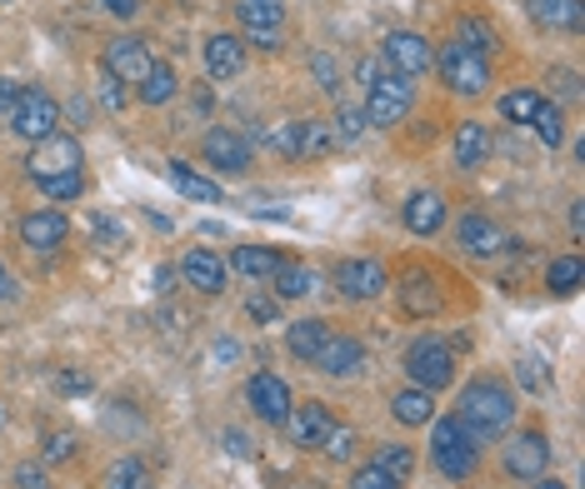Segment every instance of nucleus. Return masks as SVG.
Segmentation results:
<instances>
[{
    "instance_id": "nucleus-1",
    "label": "nucleus",
    "mask_w": 585,
    "mask_h": 489,
    "mask_svg": "<svg viewBox=\"0 0 585 489\" xmlns=\"http://www.w3.org/2000/svg\"><path fill=\"white\" fill-rule=\"evenodd\" d=\"M456 419L466 425L470 434H476V440H495V434H505V430H511V419H515L511 384H501V380H470L466 390H460Z\"/></svg>"
},
{
    "instance_id": "nucleus-2",
    "label": "nucleus",
    "mask_w": 585,
    "mask_h": 489,
    "mask_svg": "<svg viewBox=\"0 0 585 489\" xmlns=\"http://www.w3.org/2000/svg\"><path fill=\"white\" fill-rule=\"evenodd\" d=\"M431 465L441 469L445 479H456V485H466V479L480 469V440L456 415H445L431 425Z\"/></svg>"
},
{
    "instance_id": "nucleus-3",
    "label": "nucleus",
    "mask_w": 585,
    "mask_h": 489,
    "mask_svg": "<svg viewBox=\"0 0 585 489\" xmlns=\"http://www.w3.org/2000/svg\"><path fill=\"white\" fill-rule=\"evenodd\" d=\"M406 374L435 395L445 384H456V349L445 345L441 335H416L406 345Z\"/></svg>"
},
{
    "instance_id": "nucleus-4",
    "label": "nucleus",
    "mask_w": 585,
    "mask_h": 489,
    "mask_svg": "<svg viewBox=\"0 0 585 489\" xmlns=\"http://www.w3.org/2000/svg\"><path fill=\"white\" fill-rule=\"evenodd\" d=\"M435 65H441V81L451 85L456 95H485L491 91V60L466 50L460 40H445L435 50Z\"/></svg>"
},
{
    "instance_id": "nucleus-5",
    "label": "nucleus",
    "mask_w": 585,
    "mask_h": 489,
    "mask_svg": "<svg viewBox=\"0 0 585 489\" xmlns=\"http://www.w3.org/2000/svg\"><path fill=\"white\" fill-rule=\"evenodd\" d=\"M410 105H416V85L406 81V75H390V70H381V81L365 85V126H400V120L410 116Z\"/></svg>"
},
{
    "instance_id": "nucleus-6",
    "label": "nucleus",
    "mask_w": 585,
    "mask_h": 489,
    "mask_svg": "<svg viewBox=\"0 0 585 489\" xmlns=\"http://www.w3.org/2000/svg\"><path fill=\"white\" fill-rule=\"evenodd\" d=\"M381 65H386L390 75L416 81V75H425V70L435 65V46L416 31H390L386 40H381Z\"/></svg>"
},
{
    "instance_id": "nucleus-7",
    "label": "nucleus",
    "mask_w": 585,
    "mask_h": 489,
    "mask_svg": "<svg viewBox=\"0 0 585 489\" xmlns=\"http://www.w3.org/2000/svg\"><path fill=\"white\" fill-rule=\"evenodd\" d=\"M60 126V105L56 95L46 91H21V100L11 105V130L21 140H31V145H40V140H50Z\"/></svg>"
},
{
    "instance_id": "nucleus-8",
    "label": "nucleus",
    "mask_w": 585,
    "mask_h": 489,
    "mask_svg": "<svg viewBox=\"0 0 585 489\" xmlns=\"http://www.w3.org/2000/svg\"><path fill=\"white\" fill-rule=\"evenodd\" d=\"M85 165V151H81V140L75 135H50V140H40L36 151L25 155V175H31V180H56V175H71V170H81Z\"/></svg>"
},
{
    "instance_id": "nucleus-9",
    "label": "nucleus",
    "mask_w": 585,
    "mask_h": 489,
    "mask_svg": "<svg viewBox=\"0 0 585 489\" xmlns=\"http://www.w3.org/2000/svg\"><path fill=\"white\" fill-rule=\"evenodd\" d=\"M330 279H336V290L346 295V300H355V305L381 300V295H386V285H390V275H386V265H381V260H340Z\"/></svg>"
},
{
    "instance_id": "nucleus-10",
    "label": "nucleus",
    "mask_w": 585,
    "mask_h": 489,
    "mask_svg": "<svg viewBox=\"0 0 585 489\" xmlns=\"http://www.w3.org/2000/svg\"><path fill=\"white\" fill-rule=\"evenodd\" d=\"M246 405L256 409V419H266V425H285V415H291V384L281 380V374H270V370H260V374H250L246 380Z\"/></svg>"
},
{
    "instance_id": "nucleus-11",
    "label": "nucleus",
    "mask_w": 585,
    "mask_h": 489,
    "mask_svg": "<svg viewBox=\"0 0 585 489\" xmlns=\"http://www.w3.org/2000/svg\"><path fill=\"white\" fill-rule=\"evenodd\" d=\"M550 469V440L540 430H520L505 444V475L511 479H540Z\"/></svg>"
},
{
    "instance_id": "nucleus-12",
    "label": "nucleus",
    "mask_w": 585,
    "mask_h": 489,
    "mask_svg": "<svg viewBox=\"0 0 585 489\" xmlns=\"http://www.w3.org/2000/svg\"><path fill=\"white\" fill-rule=\"evenodd\" d=\"M200 155H206V165H215V170H225V175H246L250 170V140L241 135V130H231V126L206 130Z\"/></svg>"
},
{
    "instance_id": "nucleus-13",
    "label": "nucleus",
    "mask_w": 585,
    "mask_h": 489,
    "mask_svg": "<svg viewBox=\"0 0 585 489\" xmlns=\"http://www.w3.org/2000/svg\"><path fill=\"white\" fill-rule=\"evenodd\" d=\"M311 365H320L330 380H351V374L365 370V345L355 335H336V330H330L326 345L316 349V360H311Z\"/></svg>"
},
{
    "instance_id": "nucleus-14",
    "label": "nucleus",
    "mask_w": 585,
    "mask_h": 489,
    "mask_svg": "<svg viewBox=\"0 0 585 489\" xmlns=\"http://www.w3.org/2000/svg\"><path fill=\"white\" fill-rule=\"evenodd\" d=\"M151 46L145 40H136V35H126V40H110L106 50V75L120 85H141V75L151 70Z\"/></svg>"
},
{
    "instance_id": "nucleus-15",
    "label": "nucleus",
    "mask_w": 585,
    "mask_h": 489,
    "mask_svg": "<svg viewBox=\"0 0 585 489\" xmlns=\"http://www.w3.org/2000/svg\"><path fill=\"white\" fill-rule=\"evenodd\" d=\"M330 409L320 405V399H311V405H291V415H285V430H291V444H301V450H320L330 434Z\"/></svg>"
},
{
    "instance_id": "nucleus-16",
    "label": "nucleus",
    "mask_w": 585,
    "mask_h": 489,
    "mask_svg": "<svg viewBox=\"0 0 585 489\" xmlns=\"http://www.w3.org/2000/svg\"><path fill=\"white\" fill-rule=\"evenodd\" d=\"M66 235H71V220L60 215V210H31L21 220V240H25V250H60L66 244Z\"/></svg>"
},
{
    "instance_id": "nucleus-17",
    "label": "nucleus",
    "mask_w": 585,
    "mask_h": 489,
    "mask_svg": "<svg viewBox=\"0 0 585 489\" xmlns=\"http://www.w3.org/2000/svg\"><path fill=\"white\" fill-rule=\"evenodd\" d=\"M400 220H406L410 235L431 240V235L445 225V195H441V190H416V195H406V205H400Z\"/></svg>"
},
{
    "instance_id": "nucleus-18",
    "label": "nucleus",
    "mask_w": 585,
    "mask_h": 489,
    "mask_svg": "<svg viewBox=\"0 0 585 489\" xmlns=\"http://www.w3.org/2000/svg\"><path fill=\"white\" fill-rule=\"evenodd\" d=\"M456 240H460V250H466L470 260H491V255H501L505 250L501 225L485 220V215H466V220L456 225Z\"/></svg>"
},
{
    "instance_id": "nucleus-19",
    "label": "nucleus",
    "mask_w": 585,
    "mask_h": 489,
    "mask_svg": "<svg viewBox=\"0 0 585 489\" xmlns=\"http://www.w3.org/2000/svg\"><path fill=\"white\" fill-rule=\"evenodd\" d=\"M206 70H211L215 81H235L241 70H246V40L241 35H211L206 40Z\"/></svg>"
},
{
    "instance_id": "nucleus-20",
    "label": "nucleus",
    "mask_w": 585,
    "mask_h": 489,
    "mask_svg": "<svg viewBox=\"0 0 585 489\" xmlns=\"http://www.w3.org/2000/svg\"><path fill=\"white\" fill-rule=\"evenodd\" d=\"M491 126H480V120H460L456 126V165L460 170H480V165H491Z\"/></svg>"
},
{
    "instance_id": "nucleus-21",
    "label": "nucleus",
    "mask_w": 585,
    "mask_h": 489,
    "mask_svg": "<svg viewBox=\"0 0 585 489\" xmlns=\"http://www.w3.org/2000/svg\"><path fill=\"white\" fill-rule=\"evenodd\" d=\"M180 279L196 285L200 295H221L225 290V260L211 255V250H190V255L180 260Z\"/></svg>"
},
{
    "instance_id": "nucleus-22",
    "label": "nucleus",
    "mask_w": 585,
    "mask_h": 489,
    "mask_svg": "<svg viewBox=\"0 0 585 489\" xmlns=\"http://www.w3.org/2000/svg\"><path fill=\"white\" fill-rule=\"evenodd\" d=\"M390 415H396L406 430H421V425H431L435 419V395L431 390H421V384L396 390V395H390Z\"/></svg>"
},
{
    "instance_id": "nucleus-23",
    "label": "nucleus",
    "mask_w": 585,
    "mask_h": 489,
    "mask_svg": "<svg viewBox=\"0 0 585 489\" xmlns=\"http://www.w3.org/2000/svg\"><path fill=\"white\" fill-rule=\"evenodd\" d=\"M326 335H330V325L326 320H316V314H305V320H291L285 325V349H291L295 360H316V349L326 345Z\"/></svg>"
},
{
    "instance_id": "nucleus-24",
    "label": "nucleus",
    "mask_w": 585,
    "mask_h": 489,
    "mask_svg": "<svg viewBox=\"0 0 585 489\" xmlns=\"http://www.w3.org/2000/svg\"><path fill=\"white\" fill-rule=\"evenodd\" d=\"M235 21L246 25V35L285 31V0H235Z\"/></svg>"
},
{
    "instance_id": "nucleus-25",
    "label": "nucleus",
    "mask_w": 585,
    "mask_h": 489,
    "mask_svg": "<svg viewBox=\"0 0 585 489\" xmlns=\"http://www.w3.org/2000/svg\"><path fill=\"white\" fill-rule=\"evenodd\" d=\"M270 285H276V300H305V295L320 285V275L311 265L281 260V265H276V275H270Z\"/></svg>"
},
{
    "instance_id": "nucleus-26",
    "label": "nucleus",
    "mask_w": 585,
    "mask_h": 489,
    "mask_svg": "<svg viewBox=\"0 0 585 489\" xmlns=\"http://www.w3.org/2000/svg\"><path fill=\"white\" fill-rule=\"evenodd\" d=\"M526 11L546 31H581V0H526Z\"/></svg>"
},
{
    "instance_id": "nucleus-27",
    "label": "nucleus",
    "mask_w": 585,
    "mask_h": 489,
    "mask_svg": "<svg viewBox=\"0 0 585 489\" xmlns=\"http://www.w3.org/2000/svg\"><path fill=\"white\" fill-rule=\"evenodd\" d=\"M276 265H281V255H276L270 244H235L231 250V270L246 279H270Z\"/></svg>"
},
{
    "instance_id": "nucleus-28",
    "label": "nucleus",
    "mask_w": 585,
    "mask_h": 489,
    "mask_svg": "<svg viewBox=\"0 0 585 489\" xmlns=\"http://www.w3.org/2000/svg\"><path fill=\"white\" fill-rule=\"evenodd\" d=\"M340 140H336V130L326 126V120H295V160H320V155H330L336 151Z\"/></svg>"
},
{
    "instance_id": "nucleus-29",
    "label": "nucleus",
    "mask_w": 585,
    "mask_h": 489,
    "mask_svg": "<svg viewBox=\"0 0 585 489\" xmlns=\"http://www.w3.org/2000/svg\"><path fill=\"white\" fill-rule=\"evenodd\" d=\"M171 186H176L186 200H196V205H221V186L206 180L200 170H190L186 160H171Z\"/></svg>"
},
{
    "instance_id": "nucleus-30",
    "label": "nucleus",
    "mask_w": 585,
    "mask_h": 489,
    "mask_svg": "<svg viewBox=\"0 0 585 489\" xmlns=\"http://www.w3.org/2000/svg\"><path fill=\"white\" fill-rule=\"evenodd\" d=\"M180 81H176V70L165 65V60H151V70L141 75V85H136V95H141V105H165V100H176Z\"/></svg>"
},
{
    "instance_id": "nucleus-31",
    "label": "nucleus",
    "mask_w": 585,
    "mask_h": 489,
    "mask_svg": "<svg viewBox=\"0 0 585 489\" xmlns=\"http://www.w3.org/2000/svg\"><path fill=\"white\" fill-rule=\"evenodd\" d=\"M581 279H585V260L581 255H555L546 265L550 295H575V290H581Z\"/></svg>"
},
{
    "instance_id": "nucleus-32",
    "label": "nucleus",
    "mask_w": 585,
    "mask_h": 489,
    "mask_svg": "<svg viewBox=\"0 0 585 489\" xmlns=\"http://www.w3.org/2000/svg\"><path fill=\"white\" fill-rule=\"evenodd\" d=\"M456 40L466 50H476V56H491L495 46H501V35H495L491 21H480V15H460L456 21Z\"/></svg>"
},
{
    "instance_id": "nucleus-33",
    "label": "nucleus",
    "mask_w": 585,
    "mask_h": 489,
    "mask_svg": "<svg viewBox=\"0 0 585 489\" xmlns=\"http://www.w3.org/2000/svg\"><path fill=\"white\" fill-rule=\"evenodd\" d=\"M371 465H381L390 479H396V485H406V479L416 475V454H410V444H381Z\"/></svg>"
},
{
    "instance_id": "nucleus-34",
    "label": "nucleus",
    "mask_w": 585,
    "mask_h": 489,
    "mask_svg": "<svg viewBox=\"0 0 585 489\" xmlns=\"http://www.w3.org/2000/svg\"><path fill=\"white\" fill-rule=\"evenodd\" d=\"M106 489H155V479L141 460H116L106 469Z\"/></svg>"
},
{
    "instance_id": "nucleus-35",
    "label": "nucleus",
    "mask_w": 585,
    "mask_h": 489,
    "mask_svg": "<svg viewBox=\"0 0 585 489\" xmlns=\"http://www.w3.org/2000/svg\"><path fill=\"white\" fill-rule=\"evenodd\" d=\"M540 100H546L540 91H511V95H501V116L511 120V126H530L536 110H540Z\"/></svg>"
},
{
    "instance_id": "nucleus-36",
    "label": "nucleus",
    "mask_w": 585,
    "mask_h": 489,
    "mask_svg": "<svg viewBox=\"0 0 585 489\" xmlns=\"http://www.w3.org/2000/svg\"><path fill=\"white\" fill-rule=\"evenodd\" d=\"M530 126H536V140H540V145H550V151H555V145L565 140V116H561V105L540 100V110H536V120H530Z\"/></svg>"
},
{
    "instance_id": "nucleus-37",
    "label": "nucleus",
    "mask_w": 585,
    "mask_h": 489,
    "mask_svg": "<svg viewBox=\"0 0 585 489\" xmlns=\"http://www.w3.org/2000/svg\"><path fill=\"white\" fill-rule=\"evenodd\" d=\"M515 380L526 384L530 395H546V390H550V365L540 360L536 349H526V355H520V360H515Z\"/></svg>"
},
{
    "instance_id": "nucleus-38",
    "label": "nucleus",
    "mask_w": 585,
    "mask_h": 489,
    "mask_svg": "<svg viewBox=\"0 0 585 489\" xmlns=\"http://www.w3.org/2000/svg\"><path fill=\"white\" fill-rule=\"evenodd\" d=\"M400 305H406V314H431L441 300H435L431 279L416 275V279H406V285H400Z\"/></svg>"
},
{
    "instance_id": "nucleus-39",
    "label": "nucleus",
    "mask_w": 585,
    "mask_h": 489,
    "mask_svg": "<svg viewBox=\"0 0 585 489\" xmlns=\"http://www.w3.org/2000/svg\"><path fill=\"white\" fill-rule=\"evenodd\" d=\"M40 190H46L56 205H66V200H81V195H85V175H81V170L56 175V180H40Z\"/></svg>"
},
{
    "instance_id": "nucleus-40",
    "label": "nucleus",
    "mask_w": 585,
    "mask_h": 489,
    "mask_svg": "<svg viewBox=\"0 0 585 489\" xmlns=\"http://www.w3.org/2000/svg\"><path fill=\"white\" fill-rule=\"evenodd\" d=\"M320 450H326L336 465H346V460L355 454V430H351V425H330V434H326V444H320Z\"/></svg>"
},
{
    "instance_id": "nucleus-41",
    "label": "nucleus",
    "mask_w": 585,
    "mask_h": 489,
    "mask_svg": "<svg viewBox=\"0 0 585 489\" xmlns=\"http://www.w3.org/2000/svg\"><path fill=\"white\" fill-rule=\"evenodd\" d=\"M361 135H365V110H355V105H340V110H336V140L355 145Z\"/></svg>"
},
{
    "instance_id": "nucleus-42",
    "label": "nucleus",
    "mask_w": 585,
    "mask_h": 489,
    "mask_svg": "<svg viewBox=\"0 0 585 489\" xmlns=\"http://www.w3.org/2000/svg\"><path fill=\"white\" fill-rule=\"evenodd\" d=\"M246 314L250 320H260V325H276V320H281V300H276V295H250Z\"/></svg>"
},
{
    "instance_id": "nucleus-43",
    "label": "nucleus",
    "mask_w": 585,
    "mask_h": 489,
    "mask_svg": "<svg viewBox=\"0 0 585 489\" xmlns=\"http://www.w3.org/2000/svg\"><path fill=\"white\" fill-rule=\"evenodd\" d=\"M351 489H400V485H396V479H390L381 465H361V469L351 475Z\"/></svg>"
},
{
    "instance_id": "nucleus-44",
    "label": "nucleus",
    "mask_w": 585,
    "mask_h": 489,
    "mask_svg": "<svg viewBox=\"0 0 585 489\" xmlns=\"http://www.w3.org/2000/svg\"><path fill=\"white\" fill-rule=\"evenodd\" d=\"M311 70H316V81H320V91H330L336 95L340 91V70H336V60L326 56V50H316V56H311Z\"/></svg>"
},
{
    "instance_id": "nucleus-45",
    "label": "nucleus",
    "mask_w": 585,
    "mask_h": 489,
    "mask_svg": "<svg viewBox=\"0 0 585 489\" xmlns=\"http://www.w3.org/2000/svg\"><path fill=\"white\" fill-rule=\"evenodd\" d=\"M71 454H75V434H66V430H50L46 434V460H50V465L71 460Z\"/></svg>"
},
{
    "instance_id": "nucleus-46",
    "label": "nucleus",
    "mask_w": 585,
    "mask_h": 489,
    "mask_svg": "<svg viewBox=\"0 0 585 489\" xmlns=\"http://www.w3.org/2000/svg\"><path fill=\"white\" fill-rule=\"evenodd\" d=\"M266 145H270L276 155H291V160H295V120H291V126L266 130Z\"/></svg>"
},
{
    "instance_id": "nucleus-47",
    "label": "nucleus",
    "mask_w": 585,
    "mask_h": 489,
    "mask_svg": "<svg viewBox=\"0 0 585 489\" xmlns=\"http://www.w3.org/2000/svg\"><path fill=\"white\" fill-rule=\"evenodd\" d=\"M221 450L235 454V460H250V440H246L241 430H225V434H221Z\"/></svg>"
},
{
    "instance_id": "nucleus-48",
    "label": "nucleus",
    "mask_w": 585,
    "mask_h": 489,
    "mask_svg": "<svg viewBox=\"0 0 585 489\" xmlns=\"http://www.w3.org/2000/svg\"><path fill=\"white\" fill-rule=\"evenodd\" d=\"M15 485H21V489H50V479H46V469L21 465V469H15Z\"/></svg>"
},
{
    "instance_id": "nucleus-49",
    "label": "nucleus",
    "mask_w": 585,
    "mask_h": 489,
    "mask_svg": "<svg viewBox=\"0 0 585 489\" xmlns=\"http://www.w3.org/2000/svg\"><path fill=\"white\" fill-rule=\"evenodd\" d=\"M60 390H66V395H85V390H91V380H85V374H71V370H66V374H60Z\"/></svg>"
},
{
    "instance_id": "nucleus-50",
    "label": "nucleus",
    "mask_w": 585,
    "mask_h": 489,
    "mask_svg": "<svg viewBox=\"0 0 585 489\" xmlns=\"http://www.w3.org/2000/svg\"><path fill=\"white\" fill-rule=\"evenodd\" d=\"M101 100H106L110 110H120V105H126V91H120V81H110V75H106V85H101Z\"/></svg>"
},
{
    "instance_id": "nucleus-51",
    "label": "nucleus",
    "mask_w": 585,
    "mask_h": 489,
    "mask_svg": "<svg viewBox=\"0 0 585 489\" xmlns=\"http://www.w3.org/2000/svg\"><path fill=\"white\" fill-rule=\"evenodd\" d=\"M101 5H106L110 15H120V21H130V15L141 11V0H101Z\"/></svg>"
},
{
    "instance_id": "nucleus-52",
    "label": "nucleus",
    "mask_w": 585,
    "mask_h": 489,
    "mask_svg": "<svg viewBox=\"0 0 585 489\" xmlns=\"http://www.w3.org/2000/svg\"><path fill=\"white\" fill-rule=\"evenodd\" d=\"M5 300H15V275H11V265L0 260V305Z\"/></svg>"
},
{
    "instance_id": "nucleus-53",
    "label": "nucleus",
    "mask_w": 585,
    "mask_h": 489,
    "mask_svg": "<svg viewBox=\"0 0 585 489\" xmlns=\"http://www.w3.org/2000/svg\"><path fill=\"white\" fill-rule=\"evenodd\" d=\"M15 100H21V85H15V81H5V75H0V110H11Z\"/></svg>"
},
{
    "instance_id": "nucleus-54",
    "label": "nucleus",
    "mask_w": 585,
    "mask_h": 489,
    "mask_svg": "<svg viewBox=\"0 0 585 489\" xmlns=\"http://www.w3.org/2000/svg\"><path fill=\"white\" fill-rule=\"evenodd\" d=\"M250 46H260V50H281V31H256V35H250Z\"/></svg>"
},
{
    "instance_id": "nucleus-55",
    "label": "nucleus",
    "mask_w": 585,
    "mask_h": 489,
    "mask_svg": "<svg viewBox=\"0 0 585 489\" xmlns=\"http://www.w3.org/2000/svg\"><path fill=\"white\" fill-rule=\"evenodd\" d=\"M155 290H161V295H171V290H176V270H171V265H161V270H155Z\"/></svg>"
},
{
    "instance_id": "nucleus-56",
    "label": "nucleus",
    "mask_w": 585,
    "mask_h": 489,
    "mask_svg": "<svg viewBox=\"0 0 585 489\" xmlns=\"http://www.w3.org/2000/svg\"><path fill=\"white\" fill-rule=\"evenodd\" d=\"M355 75H361V85L381 81V60H361V65H355Z\"/></svg>"
},
{
    "instance_id": "nucleus-57",
    "label": "nucleus",
    "mask_w": 585,
    "mask_h": 489,
    "mask_svg": "<svg viewBox=\"0 0 585 489\" xmlns=\"http://www.w3.org/2000/svg\"><path fill=\"white\" fill-rule=\"evenodd\" d=\"M571 230H575V235L585 230V210H581V200H575V205H571Z\"/></svg>"
},
{
    "instance_id": "nucleus-58",
    "label": "nucleus",
    "mask_w": 585,
    "mask_h": 489,
    "mask_svg": "<svg viewBox=\"0 0 585 489\" xmlns=\"http://www.w3.org/2000/svg\"><path fill=\"white\" fill-rule=\"evenodd\" d=\"M530 489H565V485H561V479H546V475H540V479H536V485H530Z\"/></svg>"
}]
</instances>
